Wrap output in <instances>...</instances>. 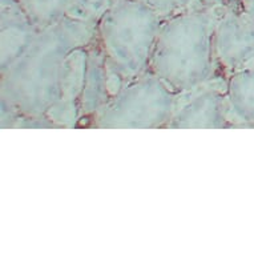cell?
<instances>
[{
  "instance_id": "1",
  "label": "cell",
  "mask_w": 254,
  "mask_h": 254,
  "mask_svg": "<svg viewBox=\"0 0 254 254\" xmlns=\"http://www.w3.org/2000/svg\"><path fill=\"white\" fill-rule=\"evenodd\" d=\"M32 17L52 19L72 4V0H17Z\"/></svg>"
},
{
  "instance_id": "2",
  "label": "cell",
  "mask_w": 254,
  "mask_h": 254,
  "mask_svg": "<svg viewBox=\"0 0 254 254\" xmlns=\"http://www.w3.org/2000/svg\"><path fill=\"white\" fill-rule=\"evenodd\" d=\"M146 5H149L154 12H168L172 9L179 8L183 5H187L192 0H140Z\"/></svg>"
},
{
  "instance_id": "3",
  "label": "cell",
  "mask_w": 254,
  "mask_h": 254,
  "mask_svg": "<svg viewBox=\"0 0 254 254\" xmlns=\"http://www.w3.org/2000/svg\"><path fill=\"white\" fill-rule=\"evenodd\" d=\"M116 1H119V0H112V3H116Z\"/></svg>"
}]
</instances>
